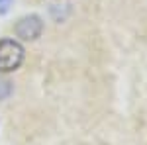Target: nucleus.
<instances>
[{
  "mask_svg": "<svg viewBox=\"0 0 147 145\" xmlns=\"http://www.w3.org/2000/svg\"><path fill=\"white\" fill-rule=\"evenodd\" d=\"M24 47L16 39H0V73H12L22 65Z\"/></svg>",
  "mask_w": 147,
  "mask_h": 145,
  "instance_id": "obj_1",
  "label": "nucleus"
},
{
  "mask_svg": "<svg viewBox=\"0 0 147 145\" xmlns=\"http://www.w3.org/2000/svg\"><path fill=\"white\" fill-rule=\"evenodd\" d=\"M41 32H43V24H41V18H37V16H26L16 24V35L24 41L37 39Z\"/></svg>",
  "mask_w": 147,
  "mask_h": 145,
  "instance_id": "obj_2",
  "label": "nucleus"
},
{
  "mask_svg": "<svg viewBox=\"0 0 147 145\" xmlns=\"http://www.w3.org/2000/svg\"><path fill=\"white\" fill-rule=\"evenodd\" d=\"M10 90H12L10 82H8V80H2V78H0V100H2V98H6V96L10 94Z\"/></svg>",
  "mask_w": 147,
  "mask_h": 145,
  "instance_id": "obj_3",
  "label": "nucleus"
},
{
  "mask_svg": "<svg viewBox=\"0 0 147 145\" xmlns=\"http://www.w3.org/2000/svg\"><path fill=\"white\" fill-rule=\"evenodd\" d=\"M4 4H6V0H0V6H2V8H4Z\"/></svg>",
  "mask_w": 147,
  "mask_h": 145,
  "instance_id": "obj_4",
  "label": "nucleus"
}]
</instances>
